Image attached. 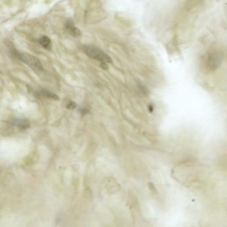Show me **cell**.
<instances>
[{
    "label": "cell",
    "instance_id": "1",
    "mask_svg": "<svg viewBox=\"0 0 227 227\" xmlns=\"http://www.w3.org/2000/svg\"><path fill=\"white\" fill-rule=\"evenodd\" d=\"M82 49L87 56L93 59L101 62V63H111L112 62L110 56L96 47L92 45H84Z\"/></svg>",
    "mask_w": 227,
    "mask_h": 227
},
{
    "label": "cell",
    "instance_id": "2",
    "mask_svg": "<svg viewBox=\"0 0 227 227\" xmlns=\"http://www.w3.org/2000/svg\"><path fill=\"white\" fill-rule=\"evenodd\" d=\"M13 53L21 61L26 64L32 69L37 71H42L43 67L41 63L37 57L29 53H19L14 50Z\"/></svg>",
    "mask_w": 227,
    "mask_h": 227
},
{
    "label": "cell",
    "instance_id": "3",
    "mask_svg": "<svg viewBox=\"0 0 227 227\" xmlns=\"http://www.w3.org/2000/svg\"><path fill=\"white\" fill-rule=\"evenodd\" d=\"M65 28L69 34L75 37H79L81 36V33L80 30L75 26L74 21L71 19H69L66 21Z\"/></svg>",
    "mask_w": 227,
    "mask_h": 227
},
{
    "label": "cell",
    "instance_id": "4",
    "mask_svg": "<svg viewBox=\"0 0 227 227\" xmlns=\"http://www.w3.org/2000/svg\"><path fill=\"white\" fill-rule=\"evenodd\" d=\"M207 64L209 68L214 69L217 68L219 64L220 59L219 56L216 54H211L208 55L206 59Z\"/></svg>",
    "mask_w": 227,
    "mask_h": 227
},
{
    "label": "cell",
    "instance_id": "5",
    "mask_svg": "<svg viewBox=\"0 0 227 227\" xmlns=\"http://www.w3.org/2000/svg\"><path fill=\"white\" fill-rule=\"evenodd\" d=\"M13 123L16 126L18 127L21 129L26 130L29 127L30 123L26 119H15Z\"/></svg>",
    "mask_w": 227,
    "mask_h": 227
},
{
    "label": "cell",
    "instance_id": "6",
    "mask_svg": "<svg viewBox=\"0 0 227 227\" xmlns=\"http://www.w3.org/2000/svg\"><path fill=\"white\" fill-rule=\"evenodd\" d=\"M39 43L44 48L47 49H50L51 47L50 39L46 36H42L39 39Z\"/></svg>",
    "mask_w": 227,
    "mask_h": 227
},
{
    "label": "cell",
    "instance_id": "7",
    "mask_svg": "<svg viewBox=\"0 0 227 227\" xmlns=\"http://www.w3.org/2000/svg\"><path fill=\"white\" fill-rule=\"evenodd\" d=\"M40 94L41 95H43L44 96L46 97L50 98V99H53V100H56V101H59V97L55 94L48 90H40Z\"/></svg>",
    "mask_w": 227,
    "mask_h": 227
},
{
    "label": "cell",
    "instance_id": "8",
    "mask_svg": "<svg viewBox=\"0 0 227 227\" xmlns=\"http://www.w3.org/2000/svg\"><path fill=\"white\" fill-rule=\"evenodd\" d=\"M84 195H85V198L88 200H90V199H92V193L90 192V190L85 191Z\"/></svg>",
    "mask_w": 227,
    "mask_h": 227
},
{
    "label": "cell",
    "instance_id": "9",
    "mask_svg": "<svg viewBox=\"0 0 227 227\" xmlns=\"http://www.w3.org/2000/svg\"><path fill=\"white\" fill-rule=\"evenodd\" d=\"M76 107V104L75 103H74L73 101H71L69 102L67 104V106H66L67 108L69 110H73Z\"/></svg>",
    "mask_w": 227,
    "mask_h": 227
},
{
    "label": "cell",
    "instance_id": "10",
    "mask_svg": "<svg viewBox=\"0 0 227 227\" xmlns=\"http://www.w3.org/2000/svg\"><path fill=\"white\" fill-rule=\"evenodd\" d=\"M101 66L104 70H107L108 68V66H107V65L106 63H101Z\"/></svg>",
    "mask_w": 227,
    "mask_h": 227
},
{
    "label": "cell",
    "instance_id": "11",
    "mask_svg": "<svg viewBox=\"0 0 227 227\" xmlns=\"http://www.w3.org/2000/svg\"><path fill=\"white\" fill-rule=\"evenodd\" d=\"M88 110L87 109H82L81 110V113L82 114H84V115L87 113L88 112Z\"/></svg>",
    "mask_w": 227,
    "mask_h": 227
}]
</instances>
